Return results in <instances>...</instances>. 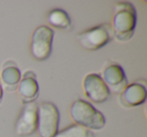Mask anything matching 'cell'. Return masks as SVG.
Instances as JSON below:
<instances>
[{"instance_id": "cell-2", "label": "cell", "mask_w": 147, "mask_h": 137, "mask_svg": "<svg viewBox=\"0 0 147 137\" xmlns=\"http://www.w3.org/2000/svg\"><path fill=\"white\" fill-rule=\"evenodd\" d=\"M69 116L79 126L89 130H101L106 124L104 115L85 100H76L69 107Z\"/></svg>"}, {"instance_id": "cell-4", "label": "cell", "mask_w": 147, "mask_h": 137, "mask_svg": "<svg viewBox=\"0 0 147 137\" xmlns=\"http://www.w3.org/2000/svg\"><path fill=\"white\" fill-rule=\"evenodd\" d=\"M53 30L47 25L38 26L31 37L30 53L34 59L43 61L51 57Z\"/></svg>"}, {"instance_id": "cell-1", "label": "cell", "mask_w": 147, "mask_h": 137, "mask_svg": "<svg viewBox=\"0 0 147 137\" xmlns=\"http://www.w3.org/2000/svg\"><path fill=\"white\" fill-rule=\"evenodd\" d=\"M137 23V14L132 3H116L112 19V33L118 40L125 41L132 37Z\"/></svg>"}, {"instance_id": "cell-7", "label": "cell", "mask_w": 147, "mask_h": 137, "mask_svg": "<svg viewBox=\"0 0 147 137\" xmlns=\"http://www.w3.org/2000/svg\"><path fill=\"white\" fill-rule=\"evenodd\" d=\"M83 88L87 98L98 104L106 102L110 97L108 87L103 79L97 74L87 75L83 82Z\"/></svg>"}, {"instance_id": "cell-14", "label": "cell", "mask_w": 147, "mask_h": 137, "mask_svg": "<svg viewBox=\"0 0 147 137\" xmlns=\"http://www.w3.org/2000/svg\"><path fill=\"white\" fill-rule=\"evenodd\" d=\"M2 96H3V91H2V87H1V85H0V101H1V99H2Z\"/></svg>"}, {"instance_id": "cell-12", "label": "cell", "mask_w": 147, "mask_h": 137, "mask_svg": "<svg viewBox=\"0 0 147 137\" xmlns=\"http://www.w3.org/2000/svg\"><path fill=\"white\" fill-rule=\"evenodd\" d=\"M47 20L51 26L59 29H69L71 27V18L63 9H53L47 15Z\"/></svg>"}, {"instance_id": "cell-8", "label": "cell", "mask_w": 147, "mask_h": 137, "mask_svg": "<svg viewBox=\"0 0 147 137\" xmlns=\"http://www.w3.org/2000/svg\"><path fill=\"white\" fill-rule=\"evenodd\" d=\"M103 81L109 91L114 93H122L127 87V78L122 67L116 63L108 65L103 72Z\"/></svg>"}, {"instance_id": "cell-11", "label": "cell", "mask_w": 147, "mask_h": 137, "mask_svg": "<svg viewBox=\"0 0 147 137\" xmlns=\"http://www.w3.org/2000/svg\"><path fill=\"white\" fill-rule=\"evenodd\" d=\"M20 80V71L16 67V65L11 61L5 63L2 72H1V81H2L5 89L8 91L14 90L17 85L19 84Z\"/></svg>"}, {"instance_id": "cell-13", "label": "cell", "mask_w": 147, "mask_h": 137, "mask_svg": "<svg viewBox=\"0 0 147 137\" xmlns=\"http://www.w3.org/2000/svg\"><path fill=\"white\" fill-rule=\"evenodd\" d=\"M53 137H94V134L85 127L74 124L57 132Z\"/></svg>"}, {"instance_id": "cell-10", "label": "cell", "mask_w": 147, "mask_h": 137, "mask_svg": "<svg viewBox=\"0 0 147 137\" xmlns=\"http://www.w3.org/2000/svg\"><path fill=\"white\" fill-rule=\"evenodd\" d=\"M18 95L24 103L34 102L38 96V84L35 79V74L31 71L24 73L23 78L19 82Z\"/></svg>"}, {"instance_id": "cell-3", "label": "cell", "mask_w": 147, "mask_h": 137, "mask_svg": "<svg viewBox=\"0 0 147 137\" xmlns=\"http://www.w3.org/2000/svg\"><path fill=\"white\" fill-rule=\"evenodd\" d=\"M59 113L51 102H42L37 105V128L39 137H53L57 133Z\"/></svg>"}, {"instance_id": "cell-5", "label": "cell", "mask_w": 147, "mask_h": 137, "mask_svg": "<svg viewBox=\"0 0 147 137\" xmlns=\"http://www.w3.org/2000/svg\"><path fill=\"white\" fill-rule=\"evenodd\" d=\"M112 28L110 24H101L78 34V40L84 49L97 51L105 47L112 38Z\"/></svg>"}, {"instance_id": "cell-9", "label": "cell", "mask_w": 147, "mask_h": 137, "mask_svg": "<svg viewBox=\"0 0 147 137\" xmlns=\"http://www.w3.org/2000/svg\"><path fill=\"white\" fill-rule=\"evenodd\" d=\"M147 91L144 85L140 83H133L123 90L120 101L126 107H135L143 104L146 100Z\"/></svg>"}, {"instance_id": "cell-6", "label": "cell", "mask_w": 147, "mask_h": 137, "mask_svg": "<svg viewBox=\"0 0 147 137\" xmlns=\"http://www.w3.org/2000/svg\"><path fill=\"white\" fill-rule=\"evenodd\" d=\"M37 128V104L25 103L18 119L15 123V134L17 136H30Z\"/></svg>"}]
</instances>
